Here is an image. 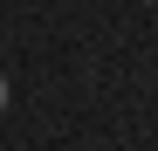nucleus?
Wrapping results in <instances>:
<instances>
[{
    "label": "nucleus",
    "instance_id": "obj_1",
    "mask_svg": "<svg viewBox=\"0 0 158 151\" xmlns=\"http://www.w3.org/2000/svg\"><path fill=\"white\" fill-rule=\"evenodd\" d=\"M0 110H7V76H0Z\"/></svg>",
    "mask_w": 158,
    "mask_h": 151
}]
</instances>
